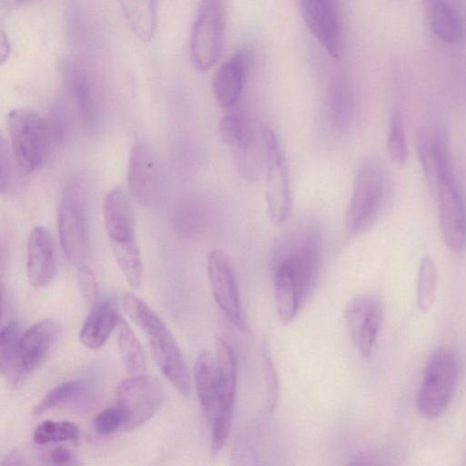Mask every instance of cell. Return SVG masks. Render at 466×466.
Returning a JSON list of instances; mask_svg holds the SVG:
<instances>
[{"label":"cell","mask_w":466,"mask_h":466,"mask_svg":"<svg viewBox=\"0 0 466 466\" xmlns=\"http://www.w3.org/2000/svg\"><path fill=\"white\" fill-rule=\"evenodd\" d=\"M60 332L59 324L52 319H42L20 338V352L25 374L36 370L46 359Z\"/></svg>","instance_id":"21"},{"label":"cell","mask_w":466,"mask_h":466,"mask_svg":"<svg viewBox=\"0 0 466 466\" xmlns=\"http://www.w3.org/2000/svg\"><path fill=\"white\" fill-rule=\"evenodd\" d=\"M215 360L219 380V401L209 424L220 432L230 431L235 407L237 360L232 346L222 337L216 339Z\"/></svg>","instance_id":"17"},{"label":"cell","mask_w":466,"mask_h":466,"mask_svg":"<svg viewBox=\"0 0 466 466\" xmlns=\"http://www.w3.org/2000/svg\"><path fill=\"white\" fill-rule=\"evenodd\" d=\"M194 380L199 402L210 423L219 401V380L215 356L208 350L201 351L196 360Z\"/></svg>","instance_id":"25"},{"label":"cell","mask_w":466,"mask_h":466,"mask_svg":"<svg viewBox=\"0 0 466 466\" xmlns=\"http://www.w3.org/2000/svg\"><path fill=\"white\" fill-rule=\"evenodd\" d=\"M390 177L384 163L368 157L358 168L348 206L345 228L351 237L362 235L377 221L389 200Z\"/></svg>","instance_id":"3"},{"label":"cell","mask_w":466,"mask_h":466,"mask_svg":"<svg viewBox=\"0 0 466 466\" xmlns=\"http://www.w3.org/2000/svg\"><path fill=\"white\" fill-rule=\"evenodd\" d=\"M124 17L131 31L142 41H149L157 24V2L153 0L121 1Z\"/></svg>","instance_id":"28"},{"label":"cell","mask_w":466,"mask_h":466,"mask_svg":"<svg viewBox=\"0 0 466 466\" xmlns=\"http://www.w3.org/2000/svg\"><path fill=\"white\" fill-rule=\"evenodd\" d=\"M1 60L4 62V60L8 56V53L10 50V45L8 42L7 37H5V33L1 32Z\"/></svg>","instance_id":"41"},{"label":"cell","mask_w":466,"mask_h":466,"mask_svg":"<svg viewBox=\"0 0 466 466\" xmlns=\"http://www.w3.org/2000/svg\"><path fill=\"white\" fill-rule=\"evenodd\" d=\"M127 315L144 331L153 359L164 376L184 397L190 394V378L182 351L158 314L144 300L127 293L123 297Z\"/></svg>","instance_id":"1"},{"label":"cell","mask_w":466,"mask_h":466,"mask_svg":"<svg viewBox=\"0 0 466 466\" xmlns=\"http://www.w3.org/2000/svg\"><path fill=\"white\" fill-rule=\"evenodd\" d=\"M103 213L115 259L128 285L137 289L143 279V262L129 195L121 187L109 190L104 199Z\"/></svg>","instance_id":"2"},{"label":"cell","mask_w":466,"mask_h":466,"mask_svg":"<svg viewBox=\"0 0 466 466\" xmlns=\"http://www.w3.org/2000/svg\"><path fill=\"white\" fill-rule=\"evenodd\" d=\"M438 274L432 258L424 257L419 267L417 281V304L421 311H429L432 307L437 291Z\"/></svg>","instance_id":"32"},{"label":"cell","mask_w":466,"mask_h":466,"mask_svg":"<svg viewBox=\"0 0 466 466\" xmlns=\"http://www.w3.org/2000/svg\"><path fill=\"white\" fill-rule=\"evenodd\" d=\"M438 207L439 225L442 238L453 252L466 248V202L455 179L451 159L442 161L427 179Z\"/></svg>","instance_id":"5"},{"label":"cell","mask_w":466,"mask_h":466,"mask_svg":"<svg viewBox=\"0 0 466 466\" xmlns=\"http://www.w3.org/2000/svg\"><path fill=\"white\" fill-rule=\"evenodd\" d=\"M62 249L67 259L79 268L88 253L87 198L84 184L75 180L63 191L57 216Z\"/></svg>","instance_id":"7"},{"label":"cell","mask_w":466,"mask_h":466,"mask_svg":"<svg viewBox=\"0 0 466 466\" xmlns=\"http://www.w3.org/2000/svg\"><path fill=\"white\" fill-rule=\"evenodd\" d=\"M78 439L79 430L77 426L68 420H44L35 427L33 433V442L42 445L64 441L76 443Z\"/></svg>","instance_id":"31"},{"label":"cell","mask_w":466,"mask_h":466,"mask_svg":"<svg viewBox=\"0 0 466 466\" xmlns=\"http://www.w3.org/2000/svg\"><path fill=\"white\" fill-rule=\"evenodd\" d=\"M382 319L380 301L373 295L355 298L345 312L346 326L360 354L369 357L374 348Z\"/></svg>","instance_id":"16"},{"label":"cell","mask_w":466,"mask_h":466,"mask_svg":"<svg viewBox=\"0 0 466 466\" xmlns=\"http://www.w3.org/2000/svg\"><path fill=\"white\" fill-rule=\"evenodd\" d=\"M276 310L283 324H289L303 306L296 279L285 260H273Z\"/></svg>","instance_id":"24"},{"label":"cell","mask_w":466,"mask_h":466,"mask_svg":"<svg viewBox=\"0 0 466 466\" xmlns=\"http://www.w3.org/2000/svg\"><path fill=\"white\" fill-rule=\"evenodd\" d=\"M205 223V213L196 203H183L176 211L175 225L184 234L190 235L201 230Z\"/></svg>","instance_id":"35"},{"label":"cell","mask_w":466,"mask_h":466,"mask_svg":"<svg viewBox=\"0 0 466 466\" xmlns=\"http://www.w3.org/2000/svg\"><path fill=\"white\" fill-rule=\"evenodd\" d=\"M56 272V247L49 231L37 226L28 236L26 243V277L31 286L48 285Z\"/></svg>","instance_id":"18"},{"label":"cell","mask_w":466,"mask_h":466,"mask_svg":"<svg viewBox=\"0 0 466 466\" xmlns=\"http://www.w3.org/2000/svg\"><path fill=\"white\" fill-rule=\"evenodd\" d=\"M7 144L5 142L4 138L1 139V147H0V167H1V177H0V184H1V191L4 193L8 189L10 184L12 183L13 177V164L12 160H14L12 154L9 153L10 149L6 147Z\"/></svg>","instance_id":"39"},{"label":"cell","mask_w":466,"mask_h":466,"mask_svg":"<svg viewBox=\"0 0 466 466\" xmlns=\"http://www.w3.org/2000/svg\"><path fill=\"white\" fill-rule=\"evenodd\" d=\"M348 466H389L384 458L373 452L360 453Z\"/></svg>","instance_id":"40"},{"label":"cell","mask_w":466,"mask_h":466,"mask_svg":"<svg viewBox=\"0 0 466 466\" xmlns=\"http://www.w3.org/2000/svg\"><path fill=\"white\" fill-rule=\"evenodd\" d=\"M10 151L22 175L37 169L49 149L51 128L36 111L19 107L12 109L6 118Z\"/></svg>","instance_id":"4"},{"label":"cell","mask_w":466,"mask_h":466,"mask_svg":"<svg viewBox=\"0 0 466 466\" xmlns=\"http://www.w3.org/2000/svg\"><path fill=\"white\" fill-rule=\"evenodd\" d=\"M160 381L150 375H135L122 380L116 391V407L122 413L126 431L144 424L159 410L164 400Z\"/></svg>","instance_id":"11"},{"label":"cell","mask_w":466,"mask_h":466,"mask_svg":"<svg viewBox=\"0 0 466 466\" xmlns=\"http://www.w3.org/2000/svg\"><path fill=\"white\" fill-rule=\"evenodd\" d=\"M123 423L122 413L116 406L99 412L94 420V428L101 435H109L123 428Z\"/></svg>","instance_id":"37"},{"label":"cell","mask_w":466,"mask_h":466,"mask_svg":"<svg viewBox=\"0 0 466 466\" xmlns=\"http://www.w3.org/2000/svg\"><path fill=\"white\" fill-rule=\"evenodd\" d=\"M225 31V8L218 0L199 3L190 33V56L199 71H207L218 60Z\"/></svg>","instance_id":"9"},{"label":"cell","mask_w":466,"mask_h":466,"mask_svg":"<svg viewBox=\"0 0 466 466\" xmlns=\"http://www.w3.org/2000/svg\"><path fill=\"white\" fill-rule=\"evenodd\" d=\"M218 132L222 141L234 150L242 176L254 178L251 166L257 160L256 143L248 119L238 112L228 113L219 121Z\"/></svg>","instance_id":"19"},{"label":"cell","mask_w":466,"mask_h":466,"mask_svg":"<svg viewBox=\"0 0 466 466\" xmlns=\"http://www.w3.org/2000/svg\"><path fill=\"white\" fill-rule=\"evenodd\" d=\"M19 323L9 321L0 333V367L1 373L7 384L16 387L25 377L21 352Z\"/></svg>","instance_id":"26"},{"label":"cell","mask_w":466,"mask_h":466,"mask_svg":"<svg viewBox=\"0 0 466 466\" xmlns=\"http://www.w3.org/2000/svg\"><path fill=\"white\" fill-rule=\"evenodd\" d=\"M85 390V385L79 380H70L61 383L50 390L34 408L35 414H41L49 410L60 407L79 397Z\"/></svg>","instance_id":"33"},{"label":"cell","mask_w":466,"mask_h":466,"mask_svg":"<svg viewBox=\"0 0 466 466\" xmlns=\"http://www.w3.org/2000/svg\"><path fill=\"white\" fill-rule=\"evenodd\" d=\"M387 149L392 162L398 165L406 163L409 149L403 122L398 112H393L390 118L387 135Z\"/></svg>","instance_id":"34"},{"label":"cell","mask_w":466,"mask_h":466,"mask_svg":"<svg viewBox=\"0 0 466 466\" xmlns=\"http://www.w3.org/2000/svg\"><path fill=\"white\" fill-rule=\"evenodd\" d=\"M248 70V59L244 50H237L218 68L213 77L212 90L221 107L231 108L238 102Z\"/></svg>","instance_id":"20"},{"label":"cell","mask_w":466,"mask_h":466,"mask_svg":"<svg viewBox=\"0 0 466 466\" xmlns=\"http://www.w3.org/2000/svg\"><path fill=\"white\" fill-rule=\"evenodd\" d=\"M207 268L217 305L238 329L248 332L235 270L228 256L220 249L211 250L208 255Z\"/></svg>","instance_id":"13"},{"label":"cell","mask_w":466,"mask_h":466,"mask_svg":"<svg viewBox=\"0 0 466 466\" xmlns=\"http://www.w3.org/2000/svg\"><path fill=\"white\" fill-rule=\"evenodd\" d=\"M458 378V360L449 349L436 350L430 357L420 382L418 409L422 417H439L449 405Z\"/></svg>","instance_id":"8"},{"label":"cell","mask_w":466,"mask_h":466,"mask_svg":"<svg viewBox=\"0 0 466 466\" xmlns=\"http://www.w3.org/2000/svg\"><path fill=\"white\" fill-rule=\"evenodd\" d=\"M261 353L263 377L267 393V409L268 412H271L277 404L279 397L278 375L267 348L263 347Z\"/></svg>","instance_id":"36"},{"label":"cell","mask_w":466,"mask_h":466,"mask_svg":"<svg viewBox=\"0 0 466 466\" xmlns=\"http://www.w3.org/2000/svg\"><path fill=\"white\" fill-rule=\"evenodd\" d=\"M300 15L312 35L335 60L343 54L342 21L335 0H302Z\"/></svg>","instance_id":"14"},{"label":"cell","mask_w":466,"mask_h":466,"mask_svg":"<svg viewBox=\"0 0 466 466\" xmlns=\"http://www.w3.org/2000/svg\"><path fill=\"white\" fill-rule=\"evenodd\" d=\"M265 422L251 424L236 438L231 466H286L282 441Z\"/></svg>","instance_id":"12"},{"label":"cell","mask_w":466,"mask_h":466,"mask_svg":"<svg viewBox=\"0 0 466 466\" xmlns=\"http://www.w3.org/2000/svg\"><path fill=\"white\" fill-rule=\"evenodd\" d=\"M117 330V347L122 362L128 373L143 374L147 363L142 346L125 319L120 318Z\"/></svg>","instance_id":"29"},{"label":"cell","mask_w":466,"mask_h":466,"mask_svg":"<svg viewBox=\"0 0 466 466\" xmlns=\"http://www.w3.org/2000/svg\"><path fill=\"white\" fill-rule=\"evenodd\" d=\"M423 11L431 29L442 41L456 43L463 37L462 19L447 2L427 0L423 2Z\"/></svg>","instance_id":"27"},{"label":"cell","mask_w":466,"mask_h":466,"mask_svg":"<svg viewBox=\"0 0 466 466\" xmlns=\"http://www.w3.org/2000/svg\"><path fill=\"white\" fill-rule=\"evenodd\" d=\"M69 89L78 115L86 125H93L95 102L91 83L85 72L74 70L69 77Z\"/></svg>","instance_id":"30"},{"label":"cell","mask_w":466,"mask_h":466,"mask_svg":"<svg viewBox=\"0 0 466 466\" xmlns=\"http://www.w3.org/2000/svg\"><path fill=\"white\" fill-rule=\"evenodd\" d=\"M2 466H83L77 457L64 446L35 442L20 445L10 451Z\"/></svg>","instance_id":"22"},{"label":"cell","mask_w":466,"mask_h":466,"mask_svg":"<svg viewBox=\"0 0 466 466\" xmlns=\"http://www.w3.org/2000/svg\"><path fill=\"white\" fill-rule=\"evenodd\" d=\"M266 167V203L270 221L282 224L291 209V188L289 168L279 137L270 127L262 131Z\"/></svg>","instance_id":"10"},{"label":"cell","mask_w":466,"mask_h":466,"mask_svg":"<svg viewBox=\"0 0 466 466\" xmlns=\"http://www.w3.org/2000/svg\"><path fill=\"white\" fill-rule=\"evenodd\" d=\"M119 319L116 304L112 299L95 302L80 329L81 343L92 350L101 349L116 329Z\"/></svg>","instance_id":"23"},{"label":"cell","mask_w":466,"mask_h":466,"mask_svg":"<svg viewBox=\"0 0 466 466\" xmlns=\"http://www.w3.org/2000/svg\"><path fill=\"white\" fill-rule=\"evenodd\" d=\"M322 249L321 234L313 227L291 231L276 249L274 260H285L289 265L303 304L316 285L322 262Z\"/></svg>","instance_id":"6"},{"label":"cell","mask_w":466,"mask_h":466,"mask_svg":"<svg viewBox=\"0 0 466 466\" xmlns=\"http://www.w3.org/2000/svg\"><path fill=\"white\" fill-rule=\"evenodd\" d=\"M127 187L133 198L145 207H153L160 198V172L150 147L137 140L131 147L127 172Z\"/></svg>","instance_id":"15"},{"label":"cell","mask_w":466,"mask_h":466,"mask_svg":"<svg viewBox=\"0 0 466 466\" xmlns=\"http://www.w3.org/2000/svg\"><path fill=\"white\" fill-rule=\"evenodd\" d=\"M77 285L83 299L94 304L96 296V279L91 269L86 265L77 268Z\"/></svg>","instance_id":"38"}]
</instances>
